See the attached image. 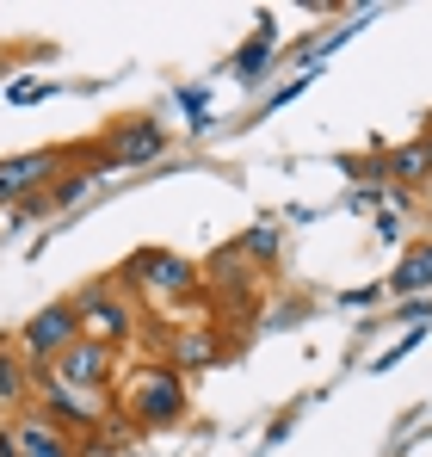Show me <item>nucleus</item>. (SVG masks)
<instances>
[{
    "label": "nucleus",
    "instance_id": "nucleus-1",
    "mask_svg": "<svg viewBox=\"0 0 432 457\" xmlns=\"http://www.w3.org/2000/svg\"><path fill=\"white\" fill-rule=\"evenodd\" d=\"M25 359L31 365H56L62 353H69L74 340H87V328H80V309L74 303H50V309H37L31 321H25Z\"/></svg>",
    "mask_w": 432,
    "mask_h": 457
},
{
    "label": "nucleus",
    "instance_id": "nucleus-18",
    "mask_svg": "<svg viewBox=\"0 0 432 457\" xmlns=\"http://www.w3.org/2000/svg\"><path fill=\"white\" fill-rule=\"evenodd\" d=\"M427 211H432V198H427Z\"/></svg>",
    "mask_w": 432,
    "mask_h": 457
},
{
    "label": "nucleus",
    "instance_id": "nucleus-12",
    "mask_svg": "<svg viewBox=\"0 0 432 457\" xmlns=\"http://www.w3.org/2000/svg\"><path fill=\"white\" fill-rule=\"evenodd\" d=\"M173 353H179V371H192V365H211V359H216V340L204 334V328H186Z\"/></svg>",
    "mask_w": 432,
    "mask_h": 457
},
{
    "label": "nucleus",
    "instance_id": "nucleus-2",
    "mask_svg": "<svg viewBox=\"0 0 432 457\" xmlns=\"http://www.w3.org/2000/svg\"><path fill=\"white\" fill-rule=\"evenodd\" d=\"M130 408H137V420H148V427H173V420L186 414V383H179V365H148L143 378H137Z\"/></svg>",
    "mask_w": 432,
    "mask_h": 457
},
{
    "label": "nucleus",
    "instance_id": "nucleus-3",
    "mask_svg": "<svg viewBox=\"0 0 432 457\" xmlns=\"http://www.w3.org/2000/svg\"><path fill=\"white\" fill-rule=\"evenodd\" d=\"M50 173H69V154L31 149V154L0 161V204H25V198H37V186H44Z\"/></svg>",
    "mask_w": 432,
    "mask_h": 457
},
{
    "label": "nucleus",
    "instance_id": "nucleus-17",
    "mask_svg": "<svg viewBox=\"0 0 432 457\" xmlns=\"http://www.w3.org/2000/svg\"><path fill=\"white\" fill-rule=\"evenodd\" d=\"M402 321H414V328H427V321H432V303H427V297H408V303H402Z\"/></svg>",
    "mask_w": 432,
    "mask_h": 457
},
{
    "label": "nucleus",
    "instance_id": "nucleus-10",
    "mask_svg": "<svg viewBox=\"0 0 432 457\" xmlns=\"http://www.w3.org/2000/svg\"><path fill=\"white\" fill-rule=\"evenodd\" d=\"M383 167H389V179H395V186H432V130L420 137V143L395 149Z\"/></svg>",
    "mask_w": 432,
    "mask_h": 457
},
{
    "label": "nucleus",
    "instance_id": "nucleus-9",
    "mask_svg": "<svg viewBox=\"0 0 432 457\" xmlns=\"http://www.w3.org/2000/svg\"><path fill=\"white\" fill-rule=\"evenodd\" d=\"M389 291H395V297H420V291H432V241L402 247V266L389 272Z\"/></svg>",
    "mask_w": 432,
    "mask_h": 457
},
{
    "label": "nucleus",
    "instance_id": "nucleus-8",
    "mask_svg": "<svg viewBox=\"0 0 432 457\" xmlns=\"http://www.w3.org/2000/svg\"><path fill=\"white\" fill-rule=\"evenodd\" d=\"M272 50H278V19H272V12H260V19H253V37L235 50V69H228V75L247 80V87H260L266 69H272Z\"/></svg>",
    "mask_w": 432,
    "mask_h": 457
},
{
    "label": "nucleus",
    "instance_id": "nucleus-16",
    "mask_svg": "<svg viewBox=\"0 0 432 457\" xmlns=\"http://www.w3.org/2000/svg\"><path fill=\"white\" fill-rule=\"evenodd\" d=\"M309 80H315V75H309V69H303V75H296V80H285V87H278V93H266V112H278V105H285V99H296V93H303V87H309Z\"/></svg>",
    "mask_w": 432,
    "mask_h": 457
},
{
    "label": "nucleus",
    "instance_id": "nucleus-15",
    "mask_svg": "<svg viewBox=\"0 0 432 457\" xmlns=\"http://www.w3.org/2000/svg\"><path fill=\"white\" fill-rule=\"evenodd\" d=\"M179 105L192 112V130H204V124H211V93H204V87H179Z\"/></svg>",
    "mask_w": 432,
    "mask_h": 457
},
{
    "label": "nucleus",
    "instance_id": "nucleus-14",
    "mask_svg": "<svg viewBox=\"0 0 432 457\" xmlns=\"http://www.w3.org/2000/svg\"><path fill=\"white\" fill-rule=\"evenodd\" d=\"M235 247H241L247 260H272V253H278V228H272V223H260V228H247V235H241Z\"/></svg>",
    "mask_w": 432,
    "mask_h": 457
},
{
    "label": "nucleus",
    "instance_id": "nucleus-11",
    "mask_svg": "<svg viewBox=\"0 0 432 457\" xmlns=\"http://www.w3.org/2000/svg\"><path fill=\"white\" fill-rule=\"evenodd\" d=\"M19 445H25V457H74L69 439H62V433H50V420H44V414H19Z\"/></svg>",
    "mask_w": 432,
    "mask_h": 457
},
{
    "label": "nucleus",
    "instance_id": "nucleus-13",
    "mask_svg": "<svg viewBox=\"0 0 432 457\" xmlns=\"http://www.w3.org/2000/svg\"><path fill=\"white\" fill-rule=\"evenodd\" d=\"M31 371H19V359H12V353H0V402H25V395H31Z\"/></svg>",
    "mask_w": 432,
    "mask_h": 457
},
{
    "label": "nucleus",
    "instance_id": "nucleus-6",
    "mask_svg": "<svg viewBox=\"0 0 432 457\" xmlns=\"http://www.w3.org/2000/svg\"><path fill=\"white\" fill-rule=\"evenodd\" d=\"M56 378L69 383V389H87V395H99L105 383H112V346L105 340H74L69 353L50 365Z\"/></svg>",
    "mask_w": 432,
    "mask_h": 457
},
{
    "label": "nucleus",
    "instance_id": "nucleus-5",
    "mask_svg": "<svg viewBox=\"0 0 432 457\" xmlns=\"http://www.w3.org/2000/svg\"><path fill=\"white\" fill-rule=\"evenodd\" d=\"M167 154V130L154 118H124L112 137H105V167H143Z\"/></svg>",
    "mask_w": 432,
    "mask_h": 457
},
{
    "label": "nucleus",
    "instance_id": "nucleus-7",
    "mask_svg": "<svg viewBox=\"0 0 432 457\" xmlns=\"http://www.w3.org/2000/svg\"><path fill=\"white\" fill-rule=\"evenodd\" d=\"M130 278H143L148 291H161V297H198V272L179 253H137Z\"/></svg>",
    "mask_w": 432,
    "mask_h": 457
},
{
    "label": "nucleus",
    "instance_id": "nucleus-4",
    "mask_svg": "<svg viewBox=\"0 0 432 457\" xmlns=\"http://www.w3.org/2000/svg\"><path fill=\"white\" fill-rule=\"evenodd\" d=\"M74 309H80V328H87V340H105V346H118L124 334H130V303L112 291V285H93V291H80L74 297Z\"/></svg>",
    "mask_w": 432,
    "mask_h": 457
}]
</instances>
